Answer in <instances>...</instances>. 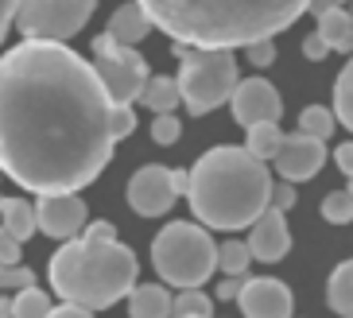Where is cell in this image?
I'll return each mask as SVG.
<instances>
[{
    "mask_svg": "<svg viewBox=\"0 0 353 318\" xmlns=\"http://www.w3.org/2000/svg\"><path fill=\"white\" fill-rule=\"evenodd\" d=\"M229 105H233V117H237L241 128H249L256 121H280L283 113L280 90L264 78H245V82L237 78V86L229 93Z\"/></svg>",
    "mask_w": 353,
    "mask_h": 318,
    "instance_id": "cell-11",
    "label": "cell"
},
{
    "mask_svg": "<svg viewBox=\"0 0 353 318\" xmlns=\"http://www.w3.org/2000/svg\"><path fill=\"white\" fill-rule=\"evenodd\" d=\"M171 315H179V318H210L214 315V299L202 295L198 288H179V295H171Z\"/></svg>",
    "mask_w": 353,
    "mask_h": 318,
    "instance_id": "cell-22",
    "label": "cell"
},
{
    "mask_svg": "<svg viewBox=\"0 0 353 318\" xmlns=\"http://www.w3.org/2000/svg\"><path fill=\"white\" fill-rule=\"evenodd\" d=\"M4 315H12V299H0V318Z\"/></svg>",
    "mask_w": 353,
    "mask_h": 318,
    "instance_id": "cell-39",
    "label": "cell"
},
{
    "mask_svg": "<svg viewBox=\"0 0 353 318\" xmlns=\"http://www.w3.org/2000/svg\"><path fill=\"white\" fill-rule=\"evenodd\" d=\"M345 190H350V195H353V175H350V186H345Z\"/></svg>",
    "mask_w": 353,
    "mask_h": 318,
    "instance_id": "cell-40",
    "label": "cell"
},
{
    "mask_svg": "<svg viewBox=\"0 0 353 318\" xmlns=\"http://www.w3.org/2000/svg\"><path fill=\"white\" fill-rule=\"evenodd\" d=\"M0 264H20V241L0 226Z\"/></svg>",
    "mask_w": 353,
    "mask_h": 318,
    "instance_id": "cell-32",
    "label": "cell"
},
{
    "mask_svg": "<svg viewBox=\"0 0 353 318\" xmlns=\"http://www.w3.org/2000/svg\"><path fill=\"white\" fill-rule=\"evenodd\" d=\"M12 16H16V0H0V43H4V35L12 28Z\"/></svg>",
    "mask_w": 353,
    "mask_h": 318,
    "instance_id": "cell-34",
    "label": "cell"
},
{
    "mask_svg": "<svg viewBox=\"0 0 353 318\" xmlns=\"http://www.w3.org/2000/svg\"><path fill=\"white\" fill-rule=\"evenodd\" d=\"M334 163L342 167L345 175H353V144H338V152H334Z\"/></svg>",
    "mask_w": 353,
    "mask_h": 318,
    "instance_id": "cell-35",
    "label": "cell"
},
{
    "mask_svg": "<svg viewBox=\"0 0 353 318\" xmlns=\"http://www.w3.org/2000/svg\"><path fill=\"white\" fill-rule=\"evenodd\" d=\"M171 179H175V190H179V195H187V183H190V171H183V167H171Z\"/></svg>",
    "mask_w": 353,
    "mask_h": 318,
    "instance_id": "cell-37",
    "label": "cell"
},
{
    "mask_svg": "<svg viewBox=\"0 0 353 318\" xmlns=\"http://www.w3.org/2000/svg\"><path fill=\"white\" fill-rule=\"evenodd\" d=\"M35 284V272L32 268H20V264H0V291H20Z\"/></svg>",
    "mask_w": 353,
    "mask_h": 318,
    "instance_id": "cell-29",
    "label": "cell"
},
{
    "mask_svg": "<svg viewBox=\"0 0 353 318\" xmlns=\"http://www.w3.org/2000/svg\"><path fill=\"white\" fill-rule=\"evenodd\" d=\"M303 54H307L311 62H322L326 54H330V43H326L319 31H314V35H307V39H303Z\"/></svg>",
    "mask_w": 353,
    "mask_h": 318,
    "instance_id": "cell-33",
    "label": "cell"
},
{
    "mask_svg": "<svg viewBox=\"0 0 353 318\" xmlns=\"http://www.w3.org/2000/svg\"><path fill=\"white\" fill-rule=\"evenodd\" d=\"M237 303L249 318H288L295 310V299H291L288 284H280V279H272V276L241 279Z\"/></svg>",
    "mask_w": 353,
    "mask_h": 318,
    "instance_id": "cell-13",
    "label": "cell"
},
{
    "mask_svg": "<svg viewBox=\"0 0 353 318\" xmlns=\"http://www.w3.org/2000/svg\"><path fill=\"white\" fill-rule=\"evenodd\" d=\"M252 237L245 241L249 245V252L256 260H264V264H276V260L288 257L291 248V233H288V221H283V210H276V206H268L264 214L252 221Z\"/></svg>",
    "mask_w": 353,
    "mask_h": 318,
    "instance_id": "cell-14",
    "label": "cell"
},
{
    "mask_svg": "<svg viewBox=\"0 0 353 318\" xmlns=\"http://www.w3.org/2000/svg\"><path fill=\"white\" fill-rule=\"evenodd\" d=\"M276 163V175L288 179V183H307L322 171L326 163V140L311 132H291V136H280V148L272 155Z\"/></svg>",
    "mask_w": 353,
    "mask_h": 318,
    "instance_id": "cell-9",
    "label": "cell"
},
{
    "mask_svg": "<svg viewBox=\"0 0 353 318\" xmlns=\"http://www.w3.org/2000/svg\"><path fill=\"white\" fill-rule=\"evenodd\" d=\"M272 195V175L249 148H214L194 163L187 183L190 210L210 229H249Z\"/></svg>",
    "mask_w": 353,
    "mask_h": 318,
    "instance_id": "cell-3",
    "label": "cell"
},
{
    "mask_svg": "<svg viewBox=\"0 0 353 318\" xmlns=\"http://www.w3.org/2000/svg\"><path fill=\"white\" fill-rule=\"evenodd\" d=\"M314 20H319V35L330 43V51H353V12L345 4L319 12Z\"/></svg>",
    "mask_w": 353,
    "mask_h": 318,
    "instance_id": "cell-15",
    "label": "cell"
},
{
    "mask_svg": "<svg viewBox=\"0 0 353 318\" xmlns=\"http://www.w3.org/2000/svg\"><path fill=\"white\" fill-rule=\"evenodd\" d=\"M245 51H249V62H252V66H272V62H276V43H272V35H264V39H252Z\"/></svg>",
    "mask_w": 353,
    "mask_h": 318,
    "instance_id": "cell-30",
    "label": "cell"
},
{
    "mask_svg": "<svg viewBox=\"0 0 353 318\" xmlns=\"http://www.w3.org/2000/svg\"><path fill=\"white\" fill-rule=\"evenodd\" d=\"M334 4H345V0H311V4H307V12H314V16H319V12L334 8Z\"/></svg>",
    "mask_w": 353,
    "mask_h": 318,
    "instance_id": "cell-38",
    "label": "cell"
},
{
    "mask_svg": "<svg viewBox=\"0 0 353 318\" xmlns=\"http://www.w3.org/2000/svg\"><path fill=\"white\" fill-rule=\"evenodd\" d=\"M128 310H132V318H167L171 315V291L159 284H132Z\"/></svg>",
    "mask_w": 353,
    "mask_h": 318,
    "instance_id": "cell-16",
    "label": "cell"
},
{
    "mask_svg": "<svg viewBox=\"0 0 353 318\" xmlns=\"http://www.w3.org/2000/svg\"><path fill=\"white\" fill-rule=\"evenodd\" d=\"M179 59V97L190 109V117H206L210 109L229 101L237 86V59L233 47H194V43H175Z\"/></svg>",
    "mask_w": 353,
    "mask_h": 318,
    "instance_id": "cell-5",
    "label": "cell"
},
{
    "mask_svg": "<svg viewBox=\"0 0 353 318\" xmlns=\"http://www.w3.org/2000/svg\"><path fill=\"white\" fill-rule=\"evenodd\" d=\"M245 132H249L245 148H249L256 159H272V155H276V148H280V136H283L276 121H256V124H249Z\"/></svg>",
    "mask_w": 353,
    "mask_h": 318,
    "instance_id": "cell-21",
    "label": "cell"
},
{
    "mask_svg": "<svg viewBox=\"0 0 353 318\" xmlns=\"http://www.w3.org/2000/svg\"><path fill=\"white\" fill-rule=\"evenodd\" d=\"M152 264L171 288H202L218 268V245L202 226L171 221L152 245Z\"/></svg>",
    "mask_w": 353,
    "mask_h": 318,
    "instance_id": "cell-6",
    "label": "cell"
},
{
    "mask_svg": "<svg viewBox=\"0 0 353 318\" xmlns=\"http://www.w3.org/2000/svg\"><path fill=\"white\" fill-rule=\"evenodd\" d=\"M268 206H276V210H283V214H288L291 206H295V183H288V179H280V183H272Z\"/></svg>",
    "mask_w": 353,
    "mask_h": 318,
    "instance_id": "cell-31",
    "label": "cell"
},
{
    "mask_svg": "<svg viewBox=\"0 0 353 318\" xmlns=\"http://www.w3.org/2000/svg\"><path fill=\"white\" fill-rule=\"evenodd\" d=\"M85 226V202L78 198V190L66 195H39L35 202V229H43L47 237H78Z\"/></svg>",
    "mask_w": 353,
    "mask_h": 318,
    "instance_id": "cell-12",
    "label": "cell"
},
{
    "mask_svg": "<svg viewBox=\"0 0 353 318\" xmlns=\"http://www.w3.org/2000/svg\"><path fill=\"white\" fill-rule=\"evenodd\" d=\"M322 217H326L330 226H345V221H353V195L350 190H334V195L322 198Z\"/></svg>",
    "mask_w": 353,
    "mask_h": 318,
    "instance_id": "cell-27",
    "label": "cell"
},
{
    "mask_svg": "<svg viewBox=\"0 0 353 318\" xmlns=\"http://www.w3.org/2000/svg\"><path fill=\"white\" fill-rule=\"evenodd\" d=\"M0 226L23 245L35 233V206L23 202V198H0Z\"/></svg>",
    "mask_w": 353,
    "mask_h": 318,
    "instance_id": "cell-18",
    "label": "cell"
},
{
    "mask_svg": "<svg viewBox=\"0 0 353 318\" xmlns=\"http://www.w3.org/2000/svg\"><path fill=\"white\" fill-rule=\"evenodd\" d=\"M179 132H183V121L175 113H156V121H152V140L156 144H175Z\"/></svg>",
    "mask_w": 353,
    "mask_h": 318,
    "instance_id": "cell-28",
    "label": "cell"
},
{
    "mask_svg": "<svg viewBox=\"0 0 353 318\" xmlns=\"http://www.w3.org/2000/svg\"><path fill=\"white\" fill-rule=\"evenodd\" d=\"M326 299H330V307L338 315L353 318V260H342L334 268L330 284H326Z\"/></svg>",
    "mask_w": 353,
    "mask_h": 318,
    "instance_id": "cell-20",
    "label": "cell"
},
{
    "mask_svg": "<svg viewBox=\"0 0 353 318\" xmlns=\"http://www.w3.org/2000/svg\"><path fill=\"white\" fill-rule=\"evenodd\" d=\"M12 315L16 318H47L51 315V299H47V291L28 284V288H20L16 299H12Z\"/></svg>",
    "mask_w": 353,
    "mask_h": 318,
    "instance_id": "cell-24",
    "label": "cell"
},
{
    "mask_svg": "<svg viewBox=\"0 0 353 318\" xmlns=\"http://www.w3.org/2000/svg\"><path fill=\"white\" fill-rule=\"evenodd\" d=\"M334 117L353 132V59L342 66L338 82H334Z\"/></svg>",
    "mask_w": 353,
    "mask_h": 318,
    "instance_id": "cell-23",
    "label": "cell"
},
{
    "mask_svg": "<svg viewBox=\"0 0 353 318\" xmlns=\"http://www.w3.org/2000/svg\"><path fill=\"white\" fill-rule=\"evenodd\" d=\"M345 8H350V12H353V0H345Z\"/></svg>",
    "mask_w": 353,
    "mask_h": 318,
    "instance_id": "cell-41",
    "label": "cell"
},
{
    "mask_svg": "<svg viewBox=\"0 0 353 318\" xmlns=\"http://www.w3.org/2000/svg\"><path fill=\"white\" fill-rule=\"evenodd\" d=\"M334 124H338L334 109H322V105H307L299 113V132H311V136H319V140H330Z\"/></svg>",
    "mask_w": 353,
    "mask_h": 318,
    "instance_id": "cell-25",
    "label": "cell"
},
{
    "mask_svg": "<svg viewBox=\"0 0 353 318\" xmlns=\"http://www.w3.org/2000/svg\"><path fill=\"white\" fill-rule=\"evenodd\" d=\"M148 31H152V20L144 16V8H140L136 0L132 4H121V8L113 12V20H109V35H113L117 43H128V47H136Z\"/></svg>",
    "mask_w": 353,
    "mask_h": 318,
    "instance_id": "cell-17",
    "label": "cell"
},
{
    "mask_svg": "<svg viewBox=\"0 0 353 318\" xmlns=\"http://www.w3.org/2000/svg\"><path fill=\"white\" fill-rule=\"evenodd\" d=\"M136 272H140V264H136L132 248L121 245L117 237L105 241L85 229L82 237H66V245L54 252L51 268H47L54 295L85 307L90 315L125 299L136 284Z\"/></svg>",
    "mask_w": 353,
    "mask_h": 318,
    "instance_id": "cell-4",
    "label": "cell"
},
{
    "mask_svg": "<svg viewBox=\"0 0 353 318\" xmlns=\"http://www.w3.org/2000/svg\"><path fill=\"white\" fill-rule=\"evenodd\" d=\"M241 279H245V276H229L225 284L218 288V299H237V291H241Z\"/></svg>",
    "mask_w": 353,
    "mask_h": 318,
    "instance_id": "cell-36",
    "label": "cell"
},
{
    "mask_svg": "<svg viewBox=\"0 0 353 318\" xmlns=\"http://www.w3.org/2000/svg\"><path fill=\"white\" fill-rule=\"evenodd\" d=\"M179 190H175V179H171V167H159V163H148L132 175L128 183V206H132L140 217H159L175 206Z\"/></svg>",
    "mask_w": 353,
    "mask_h": 318,
    "instance_id": "cell-10",
    "label": "cell"
},
{
    "mask_svg": "<svg viewBox=\"0 0 353 318\" xmlns=\"http://www.w3.org/2000/svg\"><path fill=\"white\" fill-rule=\"evenodd\" d=\"M136 101H144L152 113H175L179 105H183V97H179V82L175 78H152L148 74V82H144V90H140V97Z\"/></svg>",
    "mask_w": 353,
    "mask_h": 318,
    "instance_id": "cell-19",
    "label": "cell"
},
{
    "mask_svg": "<svg viewBox=\"0 0 353 318\" xmlns=\"http://www.w3.org/2000/svg\"><path fill=\"white\" fill-rule=\"evenodd\" d=\"M152 28L194 47H249L280 35L299 20L311 0H136Z\"/></svg>",
    "mask_w": 353,
    "mask_h": 318,
    "instance_id": "cell-2",
    "label": "cell"
},
{
    "mask_svg": "<svg viewBox=\"0 0 353 318\" xmlns=\"http://www.w3.org/2000/svg\"><path fill=\"white\" fill-rule=\"evenodd\" d=\"M97 0H16L12 23L23 31V39H74L94 16Z\"/></svg>",
    "mask_w": 353,
    "mask_h": 318,
    "instance_id": "cell-7",
    "label": "cell"
},
{
    "mask_svg": "<svg viewBox=\"0 0 353 318\" xmlns=\"http://www.w3.org/2000/svg\"><path fill=\"white\" fill-rule=\"evenodd\" d=\"M94 70L113 105H132L148 82V62L128 43H117L109 31L94 39Z\"/></svg>",
    "mask_w": 353,
    "mask_h": 318,
    "instance_id": "cell-8",
    "label": "cell"
},
{
    "mask_svg": "<svg viewBox=\"0 0 353 318\" xmlns=\"http://www.w3.org/2000/svg\"><path fill=\"white\" fill-rule=\"evenodd\" d=\"M252 264V252L245 241H225V245L218 248V268L225 272V276H245Z\"/></svg>",
    "mask_w": 353,
    "mask_h": 318,
    "instance_id": "cell-26",
    "label": "cell"
},
{
    "mask_svg": "<svg viewBox=\"0 0 353 318\" xmlns=\"http://www.w3.org/2000/svg\"><path fill=\"white\" fill-rule=\"evenodd\" d=\"M136 128L85 62L59 39H23L0 59V175L32 195L82 190Z\"/></svg>",
    "mask_w": 353,
    "mask_h": 318,
    "instance_id": "cell-1",
    "label": "cell"
}]
</instances>
